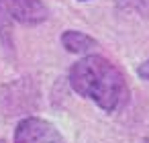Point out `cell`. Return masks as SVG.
<instances>
[{"label":"cell","mask_w":149,"mask_h":143,"mask_svg":"<svg viewBox=\"0 0 149 143\" xmlns=\"http://www.w3.org/2000/svg\"><path fill=\"white\" fill-rule=\"evenodd\" d=\"M68 80L76 94L92 100L104 112H116L125 108L131 98L129 82L123 70L96 53L78 59L72 66Z\"/></svg>","instance_id":"obj_1"},{"label":"cell","mask_w":149,"mask_h":143,"mask_svg":"<svg viewBox=\"0 0 149 143\" xmlns=\"http://www.w3.org/2000/svg\"><path fill=\"white\" fill-rule=\"evenodd\" d=\"M49 10L41 0H0V35L6 43V33L13 23L39 25L47 21Z\"/></svg>","instance_id":"obj_2"},{"label":"cell","mask_w":149,"mask_h":143,"mask_svg":"<svg viewBox=\"0 0 149 143\" xmlns=\"http://www.w3.org/2000/svg\"><path fill=\"white\" fill-rule=\"evenodd\" d=\"M61 45L70 51V53H90L92 49L98 47L96 39L90 37L88 33H82V31H76V29H70L61 35Z\"/></svg>","instance_id":"obj_4"},{"label":"cell","mask_w":149,"mask_h":143,"mask_svg":"<svg viewBox=\"0 0 149 143\" xmlns=\"http://www.w3.org/2000/svg\"><path fill=\"white\" fill-rule=\"evenodd\" d=\"M13 143H65V139L47 119L25 116L15 127Z\"/></svg>","instance_id":"obj_3"},{"label":"cell","mask_w":149,"mask_h":143,"mask_svg":"<svg viewBox=\"0 0 149 143\" xmlns=\"http://www.w3.org/2000/svg\"><path fill=\"white\" fill-rule=\"evenodd\" d=\"M137 74H139V76H141L143 80H149V59H147V61H143V63L139 66Z\"/></svg>","instance_id":"obj_5"},{"label":"cell","mask_w":149,"mask_h":143,"mask_svg":"<svg viewBox=\"0 0 149 143\" xmlns=\"http://www.w3.org/2000/svg\"><path fill=\"white\" fill-rule=\"evenodd\" d=\"M80 2H88V0H80Z\"/></svg>","instance_id":"obj_6"}]
</instances>
